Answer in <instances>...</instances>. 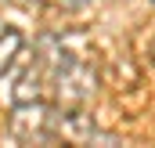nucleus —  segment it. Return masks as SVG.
Listing matches in <instances>:
<instances>
[{
    "mask_svg": "<svg viewBox=\"0 0 155 148\" xmlns=\"http://www.w3.org/2000/svg\"><path fill=\"white\" fill-rule=\"evenodd\" d=\"M18 47H22V36H18L11 25H0V65H4V69L11 65V58L18 54Z\"/></svg>",
    "mask_w": 155,
    "mask_h": 148,
    "instance_id": "1",
    "label": "nucleus"
},
{
    "mask_svg": "<svg viewBox=\"0 0 155 148\" xmlns=\"http://www.w3.org/2000/svg\"><path fill=\"white\" fill-rule=\"evenodd\" d=\"M72 4H87V0H72Z\"/></svg>",
    "mask_w": 155,
    "mask_h": 148,
    "instance_id": "2",
    "label": "nucleus"
}]
</instances>
